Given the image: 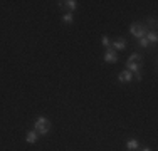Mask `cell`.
Wrapping results in <instances>:
<instances>
[{
	"instance_id": "14",
	"label": "cell",
	"mask_w": 158,
	"mask_h": 151,
	"mask_svg": "<svg viewBox=\"0 0 158 151\" xmlns=\"http://www.w3.org/2000/svg\"><path fill=\"white\" fill-rule=\"evenodd\" d=\"M138 45H140L141 49H148L150 42H148V39H146V35H145V37H141V39H138Z\"/></svg>"
},
{
	"instance_id": "6",
	"label": "cell",
	"mask_w": 158,
	"mask_h": 151,
	"mask_svg": "<svg viewBox=\"0 0 158 151\" xmlns=\"http://www.w3.org/2000/svg\"><path fill=\"white\" fill-rule=\"evenodd\" d=\"M118 81L119 82H131L133 81V74H131L130 71H121V72L118 74Z\"/></svg>"
},
{
	"instance_id": "12",
	"label": "cell",
	"mask_w": 158,
	"mask_h": 151,
	"mask_svg": "<svg viewBox=\"0 0 158 151\" xmlns=\"http://www.w3.org/2000/svg\"><path fill=\"white\" fill-rule=\"evenodd\" d=\"M73 20H74V14H71V12H66V14L62 15V22H64V24L71 25V24H73Z\"/></svg>"
},
{
	"instance_id": "9",
	"label": "cell",
	"mask_w": 158,
	"mask_h": 151,
	"mask_svg": "<svg viewBox=\"0 0 158 151\" xmlns=\"http://www.w3.org/2000/svg\"><path fill=\"white\" fill-rule=\"evenodd\" d=\"M126 62H143V55L140 52H131V55L128 57Z\"/></svg>"
},
{
	"instance_id": "15",
	"label": "cell",
	"mask_w": 158,
	"mask_h": 151,
	"mask_svg": "<svg viewBox=\"0 0 158 151\" xmlns=\"http://www.w3.org/2000/svg\"><path fill=\"white\" fill-rule=\"evenodd\" d=\"M135 76V79H136V81H141V72H136V74H133Z\"/></svg>"
},
{
	"instance_id": "8",
	"label": "cell",
	"mask_w": 158,
	"mask_h": 151,
	"mask_svg": "<svg viewBox=\"0 0 158 151\" xmlns=\"http://www.w3.org/2000/svg\"><path fill=\"white\" fill-rule=\"evenodd\" d=\"M62 3H64V9H69L71 14L77 9V2H76V0H66V2H62Z\"/></svg>"
},
{
	"instance_id": "16",
	"label": "cell",
	"mask_w": 158,
	"mask_h": 151,
	"mask_svg": "<svg viewBox=\"0 0 158 151\" xmlns=\"http://www.w3.org/2000/svg\"><path fill=\"white\" fill-rule=\"evenodd\" d=\"M141 151H152V149H150V148H143Z\"/></svg>"
},
{
	"instance_id": "2",
	"label": "cell",
	"mask_w": 158,
	"mask_h": 151,
	"mask_svg": "<svg viewBox=\"0 0 158 151\" xmlns=\"http://www.w3.org/2000/svg\"><path fill=\"white\" fill-rule=\"evenodd\" d=\"M148 32H150V29L146 27L145 24H141V22H133V24L130 25V34H131L133 37H136V39L145 37Z\"/></svg>"
},
{
	"instance_id": "1",
	"label": "cell",
	"mask_w": 158,
	"mask_h": 151,
	"mask_svg": "<svg viewBox=\"0 0 158 151\" xmlns=\"http://www.w3.org/2000/svg\"><path fill=\"white\" fill-rule=\"evenodd\" d=\"M34 131H35L39 136H44L51 131V121L44 116H39L35 121H34Z\"/></svg>"
},
{
	"instance_id": "7",
	"label": "cell",
	"mask_w": 158,
	"mask_h": 151,
	"mask_svg": "<svg viewBox=\"0 0 158 151\" xmlns=\"http://www.w3.org/2000/svg\"><path fill=\"white\" fill-rule=\"evenodd\" d=\"M37 139H39V134L35 133L34 129L27 131V134H25V141L29 143V145H34V143H37Z\"/></svg>"
},
{
	"instance_id": "3",
	"label": "cell",
	"mask_w": 158,
	"mask_h": 151,
	"mask_svg": "<svg viewBox=\"0 0 158 151\" xmlns=\"http://www.w3.org/2000/svg\"><path fill=\"white\" fill-rule=\"evenodd\" d=\"M103 59H104V62H108V64H114V62H118V52L113 51V49L110 47V49L104 51Z\"/></svg>"
},
{
	"instance_id": "11",
	"label": "cell",
	"mask_w": 158,
	"mask_h": 151,
	"mask_svg": "<svg viewBox=\"0 0 158 151\" xmlns=\"http://www.w3.org/2000/svg\"><path fill=\"white\" fill-rule=\"evenodd\" d=\"M146 39H148L150 44H156L158 42V34L155 32V30H152V32L146 34Z\"/></svg>"
},
{
	"instance_id": "5",
	"label": "cell",
	"mask_w": 158,
	"mask_h": 151,
	"mask_svg": "<svg viewBox=\"0 0 158 151\" xmlns=\"http://www.w3.org/2000/svg\"><path fill=\"white\" fill-rule=\"evenodd\" d=\"M141 67H143V62H126V71H130L131 74L141 72Z\"/></svg>"
},
{
	"instance_id": "10",
	"label": "cell",
	"mask_w": 158,
	"mask_h": 151,
	"mask_svg": "<svg viewBox=\"0 0 158 151\" xmlns=\"http://www.w3.org/2000/svg\"><path fill=\"white\" fill-rule=\"evenodd\" d=\"M126 148H128V151H136L138 148H140L138 139H130V141H126Z\"/></svg>"
},
{
	"instance_id": "13",
	"label": "cell",
	"mask_w": 158,
	"mask_h": 151,
	"mask_svg": "<svg viewBox=\"0 0 158 151\" xmlns=\"http://www.w3.org/2000/svg\"><path fill=\"white\" fill-rule=\"evenodd\" d=\"M111 42H113V40H111L108 35H103V37H101V45H103L104 49H110V47H111Z\"/></svg>"
},
{
	"instance_id": "4",
	"label": "cell",
	"mask_w": 158,
	"mask_h": 151,
	"mask_svg": "<svg viewBox=\"0 0 158 151\" xmlns=\"http://www.w3.org/2000/svg\"><path fill=\"white\" fill-rule=\"evenodd\" d=\"M111 49H113V51H116V52L125 51V49H126V39H123V37H118L114 42H111Z\"/></svg>"
}]
</instances>
